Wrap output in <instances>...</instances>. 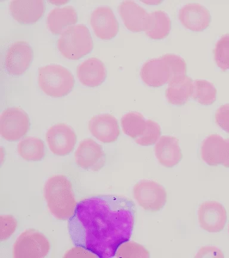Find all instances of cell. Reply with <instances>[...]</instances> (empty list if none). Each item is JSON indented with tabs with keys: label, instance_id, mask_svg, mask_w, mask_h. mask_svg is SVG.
Segmentation results:
<instances>
[{
	"label": "cell",
	"instance_id": "ba28073f",
	"mask_svg": "<svg viewBox=\"0 0 229 258\" xmlns=\"http://www.w3.org/2000/svg\"><path fill=\"white\" fill-rule=\"evenodd\" d=\"M46 140L50 151L59 156L72 152L77 141L73 128L65 123H58L48 129Z\"/></svg>",
	"mask_w": 229,
	"mask_h": 258
},
{
	"label": "cell",
	"instance_id": "8992f818",
	"mask_svg": "<svg viewBox=\"0 0 229 258\" xmlns=\"http://www.w3.org/2000/svg\"><path fill=\"white\" fill-rule=\"evenodd\" d=\"M133 196L138 205L149 212L160 211L167 201V192L164 187L150 180H141L135 183Z\"/></svg>",
	"mask_w": 229,
	"mask_h": 258
},
{
	"label": "cell",
	"instance_id": "1f68e13d",
	"mask_svg": "<svg viewBox=\"0 0 229 258\" xmlns=\"http://www.w3.org/2000/svg\"><path fill=\"white\" fill-rule=\"evenodd\" d=\"M215 121L218 126L229 134V103L222 105L217 109Z\"/></svg>",
	"mask_w": 229,
	"mask_h": 258
},
{
	"label": "cell",
	"instance_id": "9a60e30c",
	"mask_svg": "<svg viewBox=\"0 0 229 258\" xmlns=\"http://www.w3.org/2000/svg\"><path fill=\"white\" fill-rule=\"evenodd\" d=\"M118 11L128 30L135 32H145L149 27V13L135 2L126 0L121 2L118 6Z\"/></svg>",
	"mask_w": 229,
	"mask_h": 258
},
{
	"label": "cell",
	"instance_id": "52a82bcc",
	"mask_svg": "<svg viewBox=\"0 0 229 258\" xmlns=\"http://www.w3.org/2000/svg\"><path fill=\"white\" fill-rule=\"evenodd\" d=\"M30 125V117L23 109L8 108L0 117V134L6 141H17L27 134Z\"/></svg>",
	"mask_w": 229,
	"mask_h": 258
},
{
	"label": "cell",
	"instance_id": "7402d4cb",
	"mask_svg": "<svg viewBox=\"0 0 229 258\" xmlns=\"http://www.w3.org/2000/svg\"><path fill=\"white\" fill-rule=\"evenodd\" d=\"M78 14L71 6L51 10L47 18L48 30L54 35H59L66 28L75 25L78 22Z\"/></svg>",
	"mask_w": 229,
	"mask_h": 258
},
{
	"label": "cell",
	"instance_id": "d6986e66",
	"mask_svg": "<svg viewBox=\"0 0 229 258\" xmlns=\"http://www.w3.org/2000/svg\"><path fill=\"white\" fill-rule=\"evenodd\" d=\"M154 152L158 162L166 168H173L183 159L179 141L174 137H161L155 146Z\"/></svg>",
	"mask_w": 229,
	"mask_h": 258
},
{
	"label": "cell",
	"instance_id": "5bb4252c",
	"mask_svg": "<svg viewBox=\"0 0 229 258\" xmlns=\"http://www.w3.org/2000/svg\"><path fill=\"white\" fill-rule=\"evenodd\" d=\"M201 156L203 161L210 166L223 165L229 158V143L220 135L211 134L202 142Z\"/></svg>",
	"mask_w": 229,
	"mask_h": 258
},
{
	"label": "cell",
	"instance_id": "4316f807",
	"mask_svg": "<svg viewBox=\"0 0 229 258\" xmlns=\"http://www.w3.org/2000/svg\"><path fill=\"white\" fill-rule=\"evenodd\" d=\"M115 256L124 258H149L150 252L142 245L128 240L119 245L116 251Z\"/></svg>",
	"mask_w": 229,
	"mask_h": 258
},
{
	"label": "cell",
	"instance_id": "3957f363",
	"mask_svg": "<svg viewBox=\"0 0 229 258\" xmlns=\"http://www.w3.org/2000/svg\"><path fill=\"white\" fill-rule=\"evenodd\" d=\"M38 83L46 95L62 98L69 94L75 86L71 72L60 64H50L38 69Z\"/></svg>",
	"mask_w": 229,
	"mask_h": 258
},
{
	"label": "cell",
	"instance_id": "d6a6232c",
	"mask_svg": "<svg viewBox=\"0 0 229 258\" xmlns=\"http://www.w3.org/2000/svg\"><path fill=\"white\" fill-rule=\"evenodd\" d=\"M63 257H86V258H96L99 257L97 254L93 253L92 251L86 249L82 246H75L72 249L67 250Z\"/></svg>",
	"mask_w": 229,
	"mask_h": 258
},
{
	"label": "cell",
	"instance_id": "5b68a950",
	"mask_svg": "<svg viewBox=\"0 0 229 258\" xmlns=\"http://www.w3.org/2000/svg\"><path fill=\"white\" fill-rule=\"evenodd\" d=\"M50 243L45 235L35 229H28L19 235L13 247L15 258H43L48 255Z\"/></svg>",
	"mask_w": 229,
	"mask_h": 258
},
{
	"label": "cell",
	"instance_id": "6da1fadb",
	"mask_svg": "<svg viewBox=\"0 0 229 258\" xmlns=\"http://www.w3.org/2000/svg\"><path fill=\"white\" fill-rule=\"evenodd\" d=\"M135 205L117 195H96L82 200L68 220L70 240L101 258L114 257L119 245L130 239Z\"/></svg>",
	"mask_w": 229,
	"mask_h": 258
},
{
	"label": "cell",
	"instance_id": "2e32d148",
	"mask_svg": "<svg viewBox=\"0 0 229 258\" xmlns=\"http://www.w3.org/2000/svg\"><path fill=\"white\" fill-rule=\"evenodd\" d=\"M89 129L93 137L104 144L114 143L120 135L117 119L110 114L93 116L89 122Z\"/></svg>",
	"mask_w": 229,
	"mask_h": 258
},
{
	"label": "cell",
	"instance_id": "484cf974",
	"mask_svg": "<svg viewBox=\"0 0 229 258\" xmlns=\"http://www.w3.org/2000/svg\"><path fill=\"white\" fill-rule=\"evenodd\" d=\"M217 90L215 86L208 80H193V92L192 98L202 105L213 104L217 99Z\"/></svg>",
	"mask_w": 229,
	"mask_h": 258
},
{
	"label": "cell",
	"instance_id": "d590c367",
	"mask_svg": "<svg viewBox=\"0 0 229 258\" xmlns=\"http://www.w3.org/2000/svg\"><path fill=\"white\" fill-rule=\"evenodd\" d=\"M227 140L229 143V138H227ZM222 166H223L225 167H226V168H229V158L226 162H225Z\"/></svg>",
	"mask_w": 229,
	"mask_h": 258
},
{
	"label": "cell",
	"instance_id": "ac0fdd59",
	"mask_svg": "<svg viewBox=\"0 0 229 258\" xmlns=\"http://www.w3.org/2000/svg\"><path fill=\"white\" fill-rule=\"evenodd\" d=\"M77 74L83 85L93 88L105 82L107 72L105 63L99 58L93 57L79 64Z\"/></svg>",
	"mask_w": 229,
	"mask_h": 258
},
{
	"label": "cell",
	"instance_id": "4dcf8cb0",
	"mask_svg": "<svg viewBox=\"0 0 229 258\" xmlns=\"http://www.w3.org/2000/svg\"><path fill=\"white\" fill-rule=\"evenodd\" d=\"M18 227V221L11 215L0 216V239L4 241L9 239Z\"/></svg>",
	"mask_w": 229,
	"mask_h": 258
},
{
	"label": "cell",
	"instance_id": "836d02e7",
	"mask_svg": "<svg viewBox=\"0 0 229 258\" xmlns=\"http://www.w3.org/2000/svg\"><path fill=\"white\" fill-rule=\"evenodd\" d=\"M195 257H224L223 253L215 246H204L200 248Z\"/></svg>",
	"mask_w": 229,
	"mask_h": 258
},
{
	"label": "cell",
	"instance_id": "f546056e",
	"mask_svg": "<svg viewBox=\"0 0 229 258\" xmlns=\"http://www.w3.org/2000/svg\"><path fill=\"white\" fill-rule=\"evenodd\" d=\"M169 68L171 79L187 75V63L182 56L174 53H167L161 56Z\"/></svg>",
	"mask_w": 229,
	"mask_h": 258
},
{
	"label": "cell",
	"instance_id": "83f0119b",
	"mask_svg": "<svg viewBox=\"0 0 229 258\" xmlns=\"http://www.w3.org/2000/svg\"><path fill=\"white\" fill-rule=\"evenodd\" d=\"M214 57L216 64L222 71L229 70V34L222 35L216 43Z\"/></svg>",
	"mask_w": 229,
	"mask_h": 258
},
{
	"label": "cell",
	"instance_id": "ffe728a7",
	"mask_svg": "<svg viewBox=\"0 0 229 258\" xmlns=\"http://www.w3.org/2000/svg\"><path fill=\"white\" fill-rule=\"evenodd\" d=\"M140 75L143 82L150 88H160L171 80L169 68L161 57L145 62L141 68Z\"/></svg>",
	"mask_w": 229,
	"mask_h": 258
},
{
	"label": "cell",
	"instance_id": "7c38bea8",
	"mask_svg": "<svg viewBox=\"0 0 229 258\" xmlns=\"http://www.w3.org/2000/svg\"><path fill=\"white\" fill-rule=\"evenodd\" d=\"M90 23L96 36L102 40H109L117 36L119 23L113 10L109 6H100L93 11Z\"/></svg>",
	"mask_w": 229,
	"mask_h": 258
},
{
	"label": "cell",
	"instance_id": "4fadbf2b",
	"mask_svg": "<svg viewBox=\"0 0 229 258\" xmlns=\"http://www.w3.org/2000/svg\"><path fill=\"white\" fill-rule=\"evenodd\" d=\"M179 19L189 30L202 32L210 25L212 17L209 10L198 3H189L179 10Z\"/></svg>",
	"mask_w": 229,
	"mask_h": 258
},
{
	"label": "cell",
	"instance_id": "cb8c5ba5",
	"mask_svg": "<svg viewBox=\"0 0 229 258\" xmlns=\"http://www.w3.org/2000/svg\"><path fill=\"white\" fill-rule=\"evenodd\" d=\"M18 153L22 159L30 161H40L46 155V148L43 140L33 137H25L19 142Z\"/></svg>",
	"mask_w": 229,
	"mask_h": 258
},
{
	"label": "cell",
	"instance_id": "44dd1931",
	"mask_svg": "<svg viewBox=\"0 0 229 258\" xmlns=\"http://www.w3.org/2000/svg\"><path fill=\"white\" fill-rule=\"evenodd\" d=\"M193 92V80L185 75L171 79L168 83L166 96L167 101L173 105H185Z\"/></svg>",
	"mask_w": 229,
	"mask_h": 258
},
{
	"label": "cell",
	"instance_id": "30bf717a",
	"mask_svg": "<svg viewBox=\"0 0 229 258\" xmlns=\"http://www.w3.org/2000/svg\"><path fill=\"white\" fill-rule=\"evenodd\" d=\"M198 215L200 227L208 233H220L226 224V209L218 202L202 203L199 206Z\"/></svg>",
	"mask_w": 229,
	"mask_h": 258
},
{
	"label": "cell",
	"instance_id": "7a4b0ae2",
	"mask_svg": "<svg viewBox=\"0 0 229 258\" xmlns=\"http://www.w3.org/2000/svg\"><path fill=\"white\" fill-rule=\"evenodd\" d=\"M43 192L47 208L54 217L67 221L72 217L78 203L72 184L66 176H50L44 183Z\"/></svg>",
	"mask_w": 229,
	"mask_h": 258
},
{
	"label": "cell",
	"instance_id": "d4e9b609",
	"mask_svg": "<svg viewBox=\"0 0 229 258\" xmlns=\"http://www.w3.org/2000/svg\"><path fill=\"white\" fill-rule=\"evenodd\" d=\"M121 124L124 133L135 140L140 137L146 129V120L139 112H130L122 116Z\"/></svg>",
	"mask_w": 229,
	"mask_h": 258
},
{
	"label": "cell",
	"instance_id": "8d00e7d4",
	"mask_svg": "<svg viewBox=\"0 0 229 258\" xmlns=\"http://www.w3.org/2000/svg\"><path fill=\"white\" fill-rule=\"evenodd\" d=\"M228 234H229V225H228Z\"/></svg>",
	"mask_w": 229,
	"mask_h": 258
},
{
	"label": "cell",
	"instance_id": "9c48e42d",
	"mask_svg": "<svg viewBox=\"0 0 229 258\" xmlns=\"http://www.w3.org/2000/svg\"><path fill=\"white\" fill-rule=\"evenodd\" d=\"M77 165L83 169L99 172L106 163V155L102 145L91 138H86L80 143L75 153Z\"/></svg>",
	"mask_w": 229,
	"mask_h": 258
},
{
	"label": "cell",
	"instance_id": "603a6c76",
	"mask_svg": "<svg viewBox=\"0 0 229 258\" xmlns=\"http://www.w3.org/2000/svg\"><path fill=\"white\" fill-rule=\"evenodd\" d=\"M150 16L149 26L145 31L147 36L152 40H163L169 36L172 23L167 13L157 10L150 13Z\"/></svg>",
	"mask_w": 229,
	"mask_h": 258
},
{
	"label": "cell",
	"instance_id": "8fae6325",
	"mask_svg": "<svg viewBox=\"0 0 229 258\" xmlns=\"http://www.w3.org/2000/svg\"><path fill=\"white\" fill-rule=\"evenodd\" d=\"M33 56V50L27 42H15L6 52L5 69L10 75L21 76L30 67Z\"/></svg>",
	"mask_w": 229,
	"mask_h": 258
},
{
	"label": "cell",
	"instance_id": "f1b7e54d",
	"mask_svg": "<svg viewBox=\"0 0 229 258\" xmlns=\"http://www.w3.org/2000/svg\"><path fill=\"white\" fill-rule=\"evenodd\" d=\"M161 135V128L159 124L151 119L146 120V127L140 137L135 139V142L141 146H151L156 144Z\"/></svg>",
	"mask_w": 229,
	"mask_h": 258
},
{
	"label": "cell",
	"instance_id": "e0dca14e",
	"mask_svg": "<svg viewBox=\"0 0 229 258\" xmlns=\"http://www.w3.org/2000/svg\"><path fill=\"white\" fill-rule=\"evenodd\" d=\"M43 0H13L10 2L11 15L21 24H34L43 16L46 11Z\"/></svg>",
	"mask_w": 229,
	"mask_h": 258
},
{
	"label": "cell",
	"instance_id": "e575fe53",
	"mask_svg": "<svg viewBox=\"0 0 229 258\" xmlns=\"http://www.w3.org/2000/svg\"><path fill=\"white\" fill-rule=\"evenodd\" d=\"M141 2L147 5L157 6L160 5L163 2L161 0H146V1H141Z\"/></svg>",
	"mask_w": 229,
	"mask_h": 258
},
{
	"label": "cell",
	"instance_id": "277c9868",
	"mask_svg": "<svg viewBox=\"0 0 229 258\" xmlns=\"http://www.w3.org/2000/svg\"><path fill=\"white\" fill-rule=\"evenodd\" d=\"M57 48L64 57L69 60H79L87 55L93 48L88 27L79 24L67 28L57 40Z\"/></svg>",
	"mask_w": 229,
	"mask_h": 258
}]
</instances>
